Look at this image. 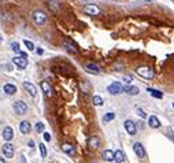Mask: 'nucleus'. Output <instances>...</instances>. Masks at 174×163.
I'll return each instance as SVG.
<instances>
[{"label":"nucleus","instance_id":"nucleus-1","mask_svg":"<svg viewBox=\"0 0 174 163\" xmlns=\"http://www.w3.org/2000/svg\"><path fill=\"white\" fill-rule=\"evenodd\" d=\"M136 73L141 78H144V80H154V77H155V71L151 67H148V66H140V67H137Z\"/></svg>","mask_w":174,"mask_h":163},{"label":"nucleus","instance_id":"nucleus-2","mask_svg":"<svg viewBox=\"0 0 174 163\" xmlns=\"http://www.w3.org/2000/svg\"><path fill=\"white\" fill-rule=\"evenodd\" d=\"M32 19H33L36 26H43L47 22V15H45V12L41 11V10H36L32 14Z\"/></svg>","mask_w":174,"mask_h":163},{"label":"nucleus","instance_id":"nucleus-3","mask_svg":"<svg viewBox=\"0 0 174 163\" xmlns=\"http://www.w3.org/2000/svg\"><path fill=\"white\" fill-rule=\"evenodd\" d=\"M12 108H14V111H15V114H18V115L26 114V111H27L26 103L21 102V100H17V102H14V104H12Z\"/></svg>","mask_w":174,"mask_h":163},{"label":"nucleus","instance_id":"nucleus-4","mask_svg":"<svg viewBox=\"0 0 174 163\" xmlns=\"http://www.w3.org/2000/svg\"><path fill=\"white\" fill-rule=\"evenodd\" d=\"M107 92L110 93V95H119V93H122L123 92V87H122L119 82H113L110 84L108 87H107Z\"/></svg>","mask_w":174,"mask_h":163},{"label":"nucleus","instance_id":"nucleus-5","mask_svg":"<svg viewBox=\"0 0 174 163\" xmlns=\"http://www.w3.org/2000/svg\"><path fill=\"white\" fill-rule=\"evenodd\" d=\"M84 12L91 17H96L100 14V8L96 4H87V6H84Z\"/></svg>","mask_w":174,"mask_h":163},{"label":"nucleus","instance_id":"nucleus-6","mask_svg":"<svg viewBox=\"0 0 174 163\" xmlns=\"http://www.w3.org/2000/svg\"><path fill=\"white\" fill-rule=\"evenodd\" d=\"M12 63H14L19 70H23V69H26V66H27V58L23 56V55H21V56H15L14 59H12Z\"/></svg>","mask_w":174,"mask_h":163},{"label":"nucleus","instance_id":"nucleus-7","mask_svg":"<svg viewBox=\"0 0 174 163\" xmlns=\"http://www.w3.org/2000/svg\"><path fill=\"white\" fill-rule=\"evenodd\" d=\"M1 152L4 154V156H7L8 159L14 158V147H12V144H10L8 141H6V144L1 147Z\"/></svg>","mask_w":174,"mask_h":163},{"label":"nucleus","instance_id":"nucleus-8","mask_svg":"<svg viewBox=\"0 0 174 163\" xmlns=\"http://www.w3.org/2000/svg\"><path fill=\"white\" fill-rule=\"evenodd\" d=\"M123 126H125L126 132H128L130 136H134V134L137 133V126H136V123H134L133 121H130V119H126L125 123H123Z\"/></svg>","mask_w":174,"mask_h":163},{"label":"nucleus","instance_id":"nucleus-9","mask_svg":"<svg viewBox=\"0 0 174 163\" xmlns=\"http://www.w3.org/2000/svg\"><path fill=\"white\" fill-rule=\"evenodd\" d=\"M22 85H23V88L26 89L27 93H29L32 97H36V96H37V89H36V87H34L32 82H29V81H23Z\"/></svg>","mask_w":174,"mask_h":163},{"label":"nucleus","instance_id":"nucleus-10","mask_svg":"<svg viewBox=\"0 0 174 163\" xmlns=\"http://www.w3.org/2000/svg\"><path fill=\"white\" fill-rule=\"evenodd\" d=\"M133 151H134V154H136L140 159L145 158V149H144V147L140 143H134V144H133Z\"/></svg>","mask_w":174,"mask_h":163},{"label":"nucleus","instance_id":"nucleus-11","mask_svg":"<svg viewBox=\"0 0 174 163\" xmlns=\"http://www.w3.org/2000/svg\"><path fill=\"white\" fill-rule=\"evenodd\" d=\"M85 71L89 73V74H100L102 73V69L99 67L96 63H88L85 66Z\"/></svg>","mask_w":174,"mask_h":163},{"label":"nucleus","instance_id":"nucleus-12","mask_svg":"<svg viewBox=\"0 0 174 163\" xmlns=\"http://www.w3.org/2000/svg\"><path fill=\"white\" fill-rule=\"evenodd\" d=\"M41 89L44 91V93H45L47 97H52V96H53L52 88H51V85H49L47 81H41Z\"/></svg>","mask_w":174,"mask_h":163},{"label":"nucleus","instance_id":"nucleus-13","mask_svg":"<svg viewBox=\"0 0 174 163\" xmlns=\"http://www.w3.org/2000/svg\"><path fill=\"white\" fill-rule=\"evenodd\" d=\"M63 47H64V49H66L69 53H77V52H78L77 47L74 45L71 41H69V40H64V41H63Z\"/></svg>","mask_w":174,"mask_h":163},{"label":"nucleus","instance_id":"nucleus-14","mask_svg":"<svg viewBox=\"0 0 174 163\" xmlns=\"http://www.w3.org/2000/svg\"><path fill=\"white\" fill-rule=\"evenodd\" d=\"M87 144L89 148H92V149H96V148H99V145H100V140H99L96 136H91L89 138H88Z\"/></svg>","mask_w":174,"mask_h":163},{"label":"nucleus","instance_id":"nucleus-15","mask_svg":"<svg viewBox=\"0 0 174 163\" xmlns=\"http://www.w3.org/2000/svg\"><path fill=\"white\" fill-rule=\"evenodd\" d=\"M3 91L6 95L8 96H12V95H15V92H17V87L15 85H12V84H6L3 87Z\"/></svg>","mask_w":174,"mask_h":163},{"label":"nucleus","instance_id":"nucleus-16","mask_svg":"<svg viewBox=\"0 0 174 163\" xmlns=\"http://www.w3.org/2000/svg\"><path fill=\"white\" fill-rule=\"evenodd\" d=\"M14 137V132H12V128L11 126H6L3 129V138L6 141H10Z\"/></svg>","mask_w":174,"mask_h":163},{"label":"nucleus","instance_id":"nucleus-17","mask_svg":"<svg viewBox=\"0 0 174 163\" xmlns=\"http://www.w3.org/2000/svg\"><path fill=\"white\" fill-rule=\"evenodd\" d=\"M19 130H21V133H23V134H27V133L32 130V126L30 123H29V121H22L21 123H19Z\"/></svg>","mask_w":174,"mask_h":163},{"label":"nucleus","instance_id":"nucleus-18","mask_svg":"<svg viewBox=\"0 0 174 163\" xmlns=\"http://www.w3.org/2000/svg\"><path fill=\"white\" fill-rule=\"evenodd\" d=\"M102 156H103V159L107 160V162H113L114 158H115V152H113L111 149H104Z\"/></svg>","mask_w":174,"mask_h":163},{"label":"nucleus","instance_id":"nucleus-19","mask_svg":"<svg viewBox=\"0 0 174 163\" xmlns=\"http://www.w3.org/2000/svg\"><path fill=\"white\" fill-rule=\"evenodd\" d=\"M148 125L151 126V128H154V129H158V128H160V121H159L155 115H151V117L148 118Z\"/></svg>","mask_w":174,"mask_h":163},{"label":"nucleus","instance_id":"nucleus-20","mask_svg":"<svg viewBox=\"0 0 174 163\" xmlns=\"http://www.w3.org/2000/svg\"><path fill=\"white\" fill-rule=\"evenodd\" d=\"M123 92L125 93H128V95H130V96H136V95H139V88L137 87H123Z\"/></svg>","mask_w":174,"mask_h":163},{"label":"nucleus","instance_id":"nucleus-21","mask_svg":"<svg viewBox=\"0 0 174 163\" xmlns=\"http://www.w3.org/2000/svg\"><path fill=\"white\" fill-rule=\"evenodd\" d=\"M62 151H63L64 154L71 155V156L76 154V149H74V147H73L71 144H63V145H62Z\"/></svg>","mask_w":174,"mask_h":163},{"label":"nucleus","instance_id":"nucleus-22","mask_svg":"<svg viewBox=\"0 0 174 163\" xmlns=\"http://www.w3.org/2000/svg\"><path fill=\"white\" fill-rule=\"evenodd\" d=\"M114 160H115L117 163H123L125 162V154H123L121 149L115 151V158H114Z\"/></svg>","mask_w":174,"mask_h":163},{"label":"nucleus","instance_id":"nucleus-23","mask_svg":"<svg viewBox=\"0 0 174 163\" xmlns=\"http://www.w3.org/2000/svg\"><path fill=\"white\" fill-rule=\"evenodd\" d=\"M79 89H81L84 93H88V92L91 91V84L88 82V81H81V82H79Z\"/></svg>","mask_w":174,"mask_h":163},{"label":"nucleus","instance_id":"nucleus-24","mask_svg":"<svg viewBox=\"0 0 174 163\" xmlns=\"http://www.w3.org/2000/svg\"><path fill=\"white\" fill-rule=\"evenodd\" d=\"M11 49L14 51L15 53H19V55H23V56H26V53H23V52H21V48H19V44L18 43H11Z\"/></svg>","mask_w":174,"mask_h":163},{"label":"nucleus","instance_id":"nucleus-25","mask_svg":"<svg viewBox=\"0 0 174 163\" xmlns=\"http://www.w3.org/2000/svg\"><path fill=\"white\" fill-rule=\"evenodd\" d=\"M147 91H148V93H151V95L154 96V97H156V99H162V97H163L162 92H159V91H155V89H151V88H148Z\"/></svg>","mask_w":174,"mask_h":163},{"label":"nucleus","instance_id":"nucleus-26","mask_svg":"<svg viewBox=\"0 0 174 163\" xmlns=\"http://www.w3.org/2000/svg\"><path fill=\"white\" fill-rule=\"evenodd\" d=\"M92 103L95 104V106H103V99L100 96H93L92 97Z\"/></svg>","mask_w":174,"mask_h":163},{"label":"nucleus","instance_id":"nucleus-27","mask_svg":"<svg viewBox=\"0 0 174 163\" xmlns=\"http://www.w3.org/2000/svg\"><path fill=\"white\" fill-rule=\"evenodd\" d=\"M114 118H115V114H114V113H107V114L103 117V121L108 122V121H113Z\"/></svg>","mask_w":174,"mask_h":163},{"label":"nucleus","instance_id":"nucleus-28","mask_svg":"<svg viewBox=\"0 0 174 163\" xmlns=\"http://www.w3.org/2000/svg\"><path fill=\"white\" fill-rule=\"evenodd\" d=\"M49 7L52 8L53 11H58V10H59V4H58V0H52V1H49Z\"/></svg>","mask_w":174,"mask_h":163},{"label":"nucleus","instance_id":"nucleus-29","mask_svg":"<svg viewBox=\"0 0 174 163\" xmlns=\"http://www.w3.org/2000/svg\"><path fill=\"white\" fill-rule=\"evenodd\" d=\"M38 147H40V152H41V156H43V158H45V156H47V148H45V145L43 144V143H40V144H38Z\"/></svg>","mask_w":174,"mask_h":163},{"label":"nucleus","instance_id":"nucleus-30","mask_svg":"<svg viewBox=\"0 0 174 163\" xmlns=\"http://www.w3.org/2000/svg\"><path fill=\"white\" fill-rule=\"evenodd\" d=\"M25 45H26V48L29 49V51H34V44L32 41H29V40H25Z\"/></svg>","mask_w":174,"mask_h":163},{"label":"nucleus","instance_id":"nucleus-31","mask_svg":"<svg viewBox=\"0 0 174 163\" xmlns=\"http://www.w3.org/2000/svg\"><path fill=\"white\" fill-rule=\"evenodd\" d=\"M36 132H44V123L43 122H37L36 123Z\"/></svg>","mask_w":174,"mask_h":163},{"label":"nucleus","instance_id":"nucleus-32","mask_svg":"<svg viewBox=\"0 0 174 163\" xmlns=\"http://www.w3.org/2000/svg\"><path fill=\"white\" fill-rule=\"evenodd\" d=\"M136 113L140 118H147V114H145V111H144L143 108H136Z\"/></svg>","mask_w":174,"mask_h":163},{"label":"nucleus","instance_id":"nucleus-33","mask_svg":"<svg viewBox=\"0 0 174 163\" xmlns=\"http://www.w3.org/2000/svg\"><path fill=\"white\" fill-rule=\"evenodd\" d=\"M122 80H123V82H125V84H130V82H132V77H130V76H123V77H122Z\"/></svg>","mask_w":174,"mask_h":163},{"label":"nucleus","instance_id":"nucleus-34","mask_svg":"<svg viewBox=\"0 0 174 163\" xmlns=\"http://www.w3.org/2000/svg\"><path fill=\"white\" fill-rule=\"evenodd\" d=\"M44 140L45 141H51V136H49V133H44Z\"/></svg>","mask_w":174,"mask_h":163},{"label":"nucleus","instance_id":"nucleus-35","mask_svg":"<svg viewBox=\"0 0 174 163\" xmlns=\"http://www.w3.org/2000/svg\"><path fill=\"white\" fill-rule=\"evenodd\" d=\"M36 52H37L38 55H43V52H44V51H43L41 48H37V49H36Z\"/></svg>","mask_w":174,"mask_h":163},{"label":"nucleus","instance_id":"nucleus-36","mask_svg":"<svg viewBox=\"0 0 174 163\" xmlns=\"http://www.w3.org/2000/svg\"><path fill=\"white\" fill-rule=\"evenodd\" d=\"M29 147H30V148L34 147V143H33V141H29Z\"/></svg>","mask_w":174,"mask_h":163},{"label":"nucleus","instance_id":"nucleus-37","mask_svg":"<svg viewBox=\"0 0 174 163\" xmlns=\"http://www.w3.org/2000/svg\"><path fill=\"white\" fill-rule=\"evenodd\" d=\"M0 163H6V160H4L3 158H0Z\"/></svg>","mask_w":174,"mask_h":163},{"label":"nucleus","instance_id":"nucleus-38","mask_svg":"<svg viewBox=\"0 0 174 163\" xmlns=\"http://www.w3.org/2000/svg\"><path fill=\"white\" fill-rule=\"evenodd\" d=\"M3 41V37H1V34H0V43Z\"/></svg>","mask_w":174,"mask_h":163},{"label":"nucleus","instance_id":"nucleus-39","mask_svg":"<svg viewBox=\"0 0 174 163\" xmlns=\"http://www.w3.org/2000/svg\"><path fill=\"white\" fill-rule=\"evenodd\" d=\"M47 1H52V0H47Z\"/></svg>","mask_w":174,"mask_h":163}]
</instances>
